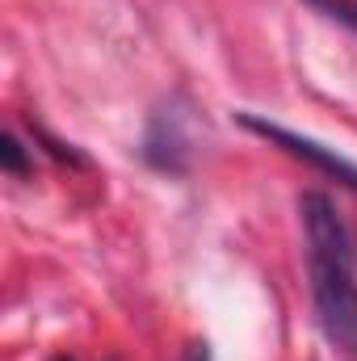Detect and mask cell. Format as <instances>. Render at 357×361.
<instances>
[{"label":"cell","mask_w":357,"mask_h":361,"mask_svg":"<svg viewBox=\"0 0 357 361\" xmlns=\"http://www.w3.org/2000/svg\"><path fill=\"white\" fill-rule=\"evenodd\" d=\"M298 214L307 235L315 319L337 349L357 357V235L328 193H303Z\"/></svg>","instance_id":"6da1fadb"},{"label":"cell","mask_w":357,"mask_h":361,"mask_svg":"<svg viewBox=\"0 0 357 361\" xmlns=\"http://www.w3.org/2000/svg\"><path fill=\"white\" fill-rule=\"evenodd\" d=\"M240 122H244L253 135L269 139L273 147H282L286 156H294V160H307V164H311V169H320L324 177L341 180V185H349V189L357 193V164H353V160H345L337 147H324V143H315V139H307V135H298V130H286L282 122L257 118V114H240Z\"/></svg>","instance_id":"7a4b0ae2"},{"label":"cell","mask_w":357,"mask_h":361,"mask_svg":"<svg viewBox=\"0 0 357 361\" xmlns=\"http://www.w3.org/2000/svg\"><path fill=\"white\" fill-rule=\"evenodd\" d=\"M189 135L181 126L177 109H160L152 114L147 130H143V160L160 173H185L189 169Z\"/></svg>","instance_id":"3957f363"},{"label":"cell","mask_w":357,"mask_h":361,"mask_svg":"<svg viewBox=\"0 0 357 361\" xmlns=\"http://www.w3.org/2000/svg\"><path fill=\"white\" fill-rule=\"evenodd\" d=\"M303 4H311L320 17H328V21L345 25L349 34H357V0H303Z\"/></svg>","instance_id":"277c9868"},{"label":"cell","mask_w":357,"mask_h":361,"mask_svg":"<svg viewBox=\"0 0 357 361\" xmlns=\"http://www.w3.org/2000/svg\"><path fill=\"white\" fill-rule=\"evenodd\" d=\"M0 164H4V173H13V177H25L34 164H30V152L21 147V139L8 130L4 139H0Z\"/></svg>","instance_id":"5b68a950"},{"label":"cell","mask_w":357,"mask_h":361,"mask_svg":"<svg viewBox=\"0 0 357 361\" xmlns=\"http://www.w3.org/2000/svg\"><path fill=\"white\" fill-rule=\"evenodd\" d=\"M185 361H210V353H206V345H198V349H189V357Z\"/></svg>","instance_id":"8992f818"},{"label":"cell","mask_w":357,"mask_h":361,"mask_svg":"<svg viewBox=\"0 0 357 361\" xmlns=\"http://www.w3.org/2000/svg\"><path fill=\"white\" fill-rule=\"evenodd\" d=\"M59 361H68V357H59Z\"/></svg>","instance_id":"52a82bcc"}]
</instances>
